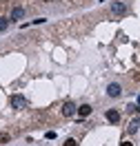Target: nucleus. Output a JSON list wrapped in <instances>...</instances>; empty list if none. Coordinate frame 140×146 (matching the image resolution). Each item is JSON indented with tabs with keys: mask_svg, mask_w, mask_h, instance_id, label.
Returning a JSON list of instances; mask_svg holds the SVG:
<instances>
[{
	"mask_svg": "<svg viewBox=\"0 0 140 146\" xmlns=\"http://www.w3.org/2000/svg\"><path fill=\"white\" fill-rule=\"evenodd\" d=\"M11 106H13V109H25V106H27V98H22V95H11Z\"/></svg>",
	"mask_w": 140,
	"mask_h": 146,
	"instance_id": "1",
	"label": "nucleus"
},
{
	"mask_svg": "<svg viewBox=\"0 0 140 146\" xmlns=\"http://www.w3.org/2000/svg\"><path fill=\"white\" fill-rule=\"evenodd\" d=\"M111 13L113 16H125L127 13V5L125 2H111Z\"/></svg>",
	"mask_w": 140,
	"mask_h": 146,
	"instance_id": "2",
	"label": "nucleus"
},
{
	"mask_svg": "<svg viewBox=\"0 0 140 146\" xmlns=\"http://www.w3.org/2000/svg\"><path fill=\"white\" fill-rule=\"evenodd\" d=\"M120 93H122V89H120V84H109V86H107V95H109V98H120Z\"/></svg>",
	"mask_w": 140,
	"mask_h": 146,
	"instance_id": "3",
	"label": "nucleus"
},
{
	"mask_svg": "<svg viewBox=\"0 0 140 146\" xmlns=\"http://www.w3.org/2000/svg\"><path fill=\"white\" fill-rule=\"evenodd\" d=\"M76 104L74 102H65V106H62V115H65V117H71V115H76Z\"/></svg>",
	"mask_w": 140,
	"mask_h": 146,
	"instance_id": "4",
	"label": "nucleus"
},
{
	"mask_svg": "<svg viewBox=\"0 0 140 146\" xmlns=\"http://www.w3.org/2000/svg\"><path fill=\"white\" fill-rule=\"evenodd\" d=\"M104 117H107V122H111V124H118V122H120V113L113 111V109H109L107 113H104Z\"/></svg>",
	"mask_w": 140,
	"mask_h": 146,
	"instance_id": "5",
	"label": "nucleus"
},
{
	"mask_svg": "<svg viewBox=\"0 0 140 146\" xmlns=\"http://www.w3.org/2000/svg\"><path fill=\"white\" fill-rule=\"evenodd\" d=\"M78 115H80V117H89V115H91V106H89V104L78 106Z\"/></svg>",
	"mask_w": 140,
	"mask_h": 146,
	"instance_id": "6",
	"label": "nucleus"
},
{
	"mask_svg": "<svg viewBox=\"0 0 140 146\" xmlns=\"http://www.w3.org/2000/svg\"><path fill=\"white\" fill-rule=\"evenodd\" d=\"M22 16H25V9H22V7H16V9L11 11L9 20H20V18H22Z\"/></svg>",
	"mask_w": 140,
	"mask_h": 146,
	"instance_id": "7",
	"label": "nucleus"
},
{
	"mask_svg": "<svg viewBox=\"0 0 140 146\" xmlns=\"http://www.w3.org/2000/svg\"><path fill=\"white\" fill-rule=\"evenodd\" d=\"M138 126H140V119L136 117V119H131V124H129V133L133 135V133H138Z\"/></svg>",
	"mask_w": 140,
	"mask_h": 146,
	"instance_id": "8",
	"label": "nucleus"
},
{
	"mask_svg": "<svg viewBox=\"0 0 140 146\" xmlns=\"http://www.w3.org/2000/svg\"><path fill=\"white\" fill-rule=\"evenodd\" d=\"M11 137H9V133H0V144H7Z\"/></svg>",
	"mask_w": 140,
	"mask_h": 146,
	"instance_id": "9",
	"label": "nucleus"
},
{
	"mask_svg": "<svg viewBox=\"0 0 140 146\" xmlns=\"http://www.w3.org/2000/svg\"><path fill=\"white\" fill-rule=\"evenodd\" d=\"M7 27H9V20H7V18H0V31H5Z\"/></svg>",
	"mask_w": 140,
	"mask_h": 146,
	"instance_id": "10",
	"label": "nucleus"
},
{
	"mask_svg": "<svg viewBox=\"0 0 140 146\" xmlns=\"http://www.w3.org/2000/svg\"><path fill=\"white\" fill-rule=\"evenodd\" d=\"M65 146H76V139H74V137H69V139L65 142Z\"/></svg>",
	"mask_w": 140,
	"mask_h": 146,
	"instance_id": "11",
	"label": "nucleus"
},
{
	"mask_svg": "<svg viewBox=\"0 0 140 146\" xmlns=\"http://www.w3.org/2000/svg\"><path fill=\"white\" fill-rule=\"evenodd\" d=\"M120 146H133V144H131V142H122Z\"/></svg>",
	"mask_w": 140,
	"mask_h": 146,
	"instance_id": "12",
	"label": "nucleus"
}]
</instances>
